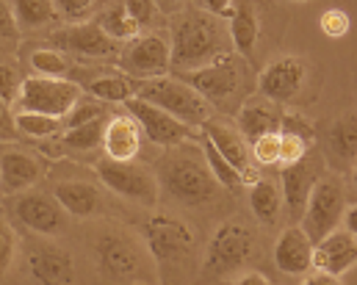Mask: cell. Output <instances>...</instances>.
<instances>
[{"mask_svg": "<svg viewBox=\"0 0 357 285\" xmlns=\"http://www.w3.org/2000/svg\"><path fill=\"white\" fill-rule=\"evenodd\" d=\"M169 45H172V72L199 70L230 53V36L222 28V20L197 8L180 6L169 14Z\"/></svg>", "mask_w": 357, "mask_h": 285, "instance_id": "1", "label": "cell"}, {"mask_svg": "<svg viewBox=\"0 0 357 285\" xmlns=\"http://www.w3.org/2000/svg\"><path fill=\"white\" fill-rule=\"evenodd\" d=\"M155 167H158L155 172L158 186L183 208H191V210L211 208L222 199V186L208 172L202 150H197V141L169 147Z\"/></svg>", "mask_w": 357, "mask_h": 285, "instance_id": "2", "label": "cell"}, {"mask_svg": "<svg viewBox=\"0 0 357 285\" xmlns=\"http://www.w3.org/2000/svg\"><path fill=\"white\" fill-rule=\"evenodd\" d=\"M142 238L155 263V272H161V283L180 285V277L185 280L197 263V236L183 219L155 213L150 222H144Z\"/></svg>", "mask_w": 357, "mask_h": 285, "instance_id": "3", "label": "cell"}, {"mask_svg": "<svg viewBox=\"0 0 357 285\" xmlns=\"http://www.w3.org/2000/svg\"><path fill=\"white\" fill-rule=\"evenodd\" d=\"M172 75L185 81L211 108H225V111L233 105H241L255 89L250 61L241 59L238 53H227L199 70L172 72Z\"/></svg>", "mask_w": 357, "mask_h": 285, "instance_id": "4", "label": "cell"}, {"mask_svg": "<svg viewBox=\"0 0 357 285\" xmlns=\"http://www.w3.org/2000/svg\"><path fill=\"white\" fill-rule=\"evenodd\" d=\"M97 269L105 285H136L155 280V263L142 241L128 230L108 227L94 241Z\"/></svg>", "mask_w": 357, "mask_h": 285, "instance_id": "5", "label": "cell"}, {"mask_svg": "<svg viewBox=\"0 0 357 285\" xmlns=\"http://www.w3.org/2000/svg\"><path fill=\"white\" fill-rule=\"evenodd\" d=\"M316 86H319L316 64L296 53L271 59L255 78L258 97L282 108H294L296 102H310V97L316 95Z\"/></svg>", "mask_w": 357, "mask_h": 285, "instance_id": "6", "label": "cell"}, {"mask_svg": "<svg viewBox=\"0 0 357 285\" xmlns=\"http://www.w3.org/2000/svg\"><path fill=\"white\" fill-rule=\"evenodd\" d=\"M255 258V230L244 219H227L222 222L205 252H202V277H227L244 269Z\"/></svg>", "mask_w": 357, "mask_h": 285, "instance_id": "7", "label": "cell"}, {"mask_svg": "<svg viewBox=\"0 0 357 285\" xmlns=\"http://www.w3.org/2000/svg\"><path fill=\"white\" fill-rule=\"evenodd\" d=\"M349 205V191H347V178L335 175V172H324L313 189L307 194L299 227L307 233V238L316 244L324 236H330L333 230H338L344 208Z\"/></svg>", "mask_w": 357, "mask_h": 285, "instance_id": "8", "label": "cell"}, {"mask_svg": "<svg viewBox=\"0 0 357 285\" xmlns=\"http://www.w3.org/2000/svg\"><path fill=\"white\" fill-rule=\"evenodd\" d=\"M136 97L144 100V102H153V105L164 108L167 114H172L175 119L191 125V128H199L213 114V108L197 95L185 81H180L178 75H172V72L164 75V78L139 81Z\"/></svg>", "mask_w": 357, "mask_h": 285, "instance_id": "9", "label": "cell"}, {"mask_svg": "<svg viewBox=\"0 0 357 285\" xmlns=\"http://www.w3.org/2000/svg\"><path fill=\"white\" fill-rule=\"evenodd\" d=\"M94 172L100 178V183L111 194L139 205V208H155L158 205V197H161V186H158V178L155 172L147 167V164H139V161H108V158H100L94 164Z\"/></svg>", "mask_w": 357, "mask_h": 285, "instance_id": "10", "label": "cell"}, {"mask_svg": "<svg viewBox=\"0 0 357 285\" xmlns=\"http://www.w3.org/2000/svg\"><path fill=\"white\" fill-rule=\"evenodd\" d=\"M119 72L136 78V81H150V78H164L172 72V45H169V31L167 28H153L122 45L116 56Z\"/></svg>", "mask_w": 357, "mask_h": 285, "instance_id": "11", "label": "cell"}, {"mask_svg": "<svg viewBox=\"0 0 357 285\" xmlns=\"http://www.w3.org/2000/svg\"><path fill=\"white\" fill-rule=\"evenodd\" d=\"M81 97H84L81 84H75L70 78L25 75L14 105H17V111H36V114H47V116L64 119Z\"/></svg>", "mask_w": 357, "mask_h": 285, "instance_id": "12", "label": "cell"}, {"mask_svg": "<svg viewBox=\"0 0 357 285\" xmlns=\"http://www.w3.org/2000/svg\"><path fill=\"white\" fill-rule=\"evenodd\" d=\"M8 213L39 238L61 236L70 224V216L56 202V197L42 194V191H22V194L8 197Z\"/></svg>", "mask_w": 357, "mask_h": 285, "instance_id": "13", "label": "cell"}, {"mask_svg": "<svg viewBox=\"0 0 357 285\" xmlns=\"http://www.w3.org/2000/svg\"><path fill=\"white\" fill-rule=\"evenodd\" d=\"M122 105H125V114H130L136 119V125L142 128V136L147 141L164 147V150L185 144V141H199V128H191V125L180 122L172 114H167L164 108H158L153 102H144L139 97H130Z\"/></svg>", "mask_w": 357, "mask_h": 285, "instance_id": "14", "label": "cell"}, {"mask_svg": "<svg viewBox=\"0 0 357 285\" xmlns=\"http://www.w3.org/2000/svg\"><path fill=\"white\" fill-rule=\"evenodd\" d=\"M316 144H321V158L333 164L335 175L349 178L355 175L357 158V116L355 108L344 111L335 119H327L321 128H316Z\"/></svg>", "mask_w": 357, "mask_h": 285, "instance_id": "15", "label": "cell"}, {"mask_svg": "<svg viewBox=\"0 0 357 285\" xmlns=\"http://www.w3.org/2000/svg\"><path fill=\"white\" fill-rule=\"evenodd\" d=\"M50 47L61 50L67 59H84V61H102V59H116L122 45L108 39L94 20L86 22H73L67 28H59L50 33Z\"/></svg>", "mask_w": 357, "mask_h": 285, "instance_id": "16", "label": "cell"}, {"mask_svg": "<svg viewBox=\"0 0 357 285\" xmlns=\"http://www.w3.org/2000/svg\"><path fill=\"white\" fill-rule=\"evenodd\" d=\"M199 133H202V139H208V141L219 150V155H225V158L238 169L244 186H252V183L261 178V169H258V167L252 164V158H250V141L241 136V130H238L230 119L211 114V116L199 125Z\"/></svg>", "mask_w": 357, "mask_h": 285, "instance_id": "17", "label": "cell"}, {"mask_svg": "<svg viewBox=\"0 0 357 285\" xmlns=\"http://www.w3.org/2000/svg\"><path fill=\"white\" fill-rule=\"evenodd\" d=\"M324 158L319 150H310L302 161L291 164V167H282L280 169V191H282V208L288 210L291 222H299L302 219V210H305V202H307V194L313 189V183L324 175Z\"/></svg>", "mask_w": 357, "mask_h": 285, "instance_id": "18", "label": "cell"}, {"mask_svg": "<svg viewBox=\"0 0 357 285\" xmlns=\"http://www.w3.org/2000/svg\"><path fill=\"white\" fill-rule=\"evenodd\" d=\"M25 266L36 285H73L75 283V261L73 255L50 241H31L25 247Z\"/></svg>", "mask_w": 357, "mask_h": 285, "instance_id": "19", "label": "cell"}, {"mask_svg": "<svg viewBox=\"0 0 357 285\" xmlns=\"http://www.w3.org/2000/svg\"><path fill=\"white\" fill-rule=\"evenodd\" d=\"M45 175H47V167L36 155L25 150H14V147L0 153V194L3 197H14V194L33 189Z\"/></svg>", "mask_w": 357, "mask_h": 285, "instance_id": "20", "label": "cell"}, {"mask_svg": "<svg viewBox=\"0 0 357 285\" xmlns=\"http://www.w3.org/2000/svg\"><path fill=\"white\" fill-rule=\"evenodd\" d=\"M271 258L282 275L305 277L313 272V241L307 238V233L299 224H291L277 236Z\"/></svg>", "mask_w": 357, "mask_h": 285, "instance_id": "21", "label": "cell"}, {"mask_svg": "<svg viewBox=\"0 0 357 285\" xmlns=\"http://www.w3.org/2000/svg\"><path fill=\"white\" fill-rule=\"evenodd\" d=\"M357 263V238L347 230H333L313 244V269L330 277H341Z\"/></svg>", "mask_w": 357, "mask_h": 285, "instance_id": "22", "label": "cell"}, {"mask_svg": "<svg viewBox=\"0 0 357 285\" xmlns=\"http://www.w3.org/2000/svg\"><path fill=\"white\" fill-rule=\"evenodd\" d=\"M142 128L130 114H111L102 130V144L100 150L105 153L108 161H136L142 153Z\"/></svg>", "mask_w": 357, "mask_h": 285, "instance_id": "23", "label": "cell"}, {"mask_svg": "<svg viewBox=\"0 0 357 285\" xmlns=\"http://www.w3.org/2000/svg\"><path fill=\"white\" fill-rule=\"evenodd\" d=\"M53 197L64 208V213L75 216V219H91V216L108 210L105 194L89 180H61V183H56Z\"/></svg>", "mask_w": 357, "mask_h": 285, "instance_id": "24", "label": "cell"}, {"mask_svg": "<svg viewBox=\"0 0 357 285\" xmlns=\"http://www.w3.org/2000/svg\"><path fill=\"white\" fill-rule=\"evenodd\" d=\"M227 36H230V47L250 61L261 42V20L252 0H236L233 14L227 17Z\"/></svg>", "mask_w": 357, "mask_h": 285, "instance_id": "25", "label": "cell"}, {"mask_svg": "<svg viewBox=\"0 0 357 285\" xmlns=\"http://www.w3.org/2000/svg\"><path fill=\"white\" fill-rule=\"evenodd\" d=\"M236 128L241 130V136L247 141H255L258 136L280 130V108L274 102H268L264 97H247L238 105V119Z\"/></svg>", "mask_w": 357, "mask_h": 285, "instance_id": "26", "label": "cell"}, {"mask_svg": "<svg viewBox=\"0 0 357 285\" xmlns=\"http://www.w3.org/2000/svg\"><path fill=\"white\" fill-rule=\"evenodd\" d=\"M81 89H84V95L94 97V100H100L105 105H122L125 100L136 97L139 81L125 75V72L100 70V72H94L91 81H81Z\"/></svg>", "mask_w": 357, "mask_h": 285, "instance_id": "27", "label": "cell"}, {"mask_svg": "<svg viewBox=\"0 0 357 285\" xmlns=\"http://www.w3.org/2000/svg\"><path fill=\"white\" fill-rule=\"evenodd\" d=\"M20 33H42L61 22L56 0H8Z\"/></svg>", "mask_w": 357, "mask_h": 285, "instance_id": "28", "label": "cell"}, {"mask_svg": "<svg viewBox=\"0 0 357 285\" xmlns=\"http://www.w3.org/2000/svg\"><path fill=\"white\" fill-rule=\"evenodd\" d=\"M250 189V210L252 216L268 227V224H277L280 216H282V191H280V180L277 178H258Z\"/></svg>", "mask_w": 357, "mask_h": 285, "instance_id": "29", "label": "cell"}, {"mask_svg": "<svg viewBox=\"0 0 357 285\" xmlns=\"http://www.w3.org/2000/svg\"><path fill=\"white\" fill-rule=\"evenodd\" d=\"M94 22H97V28H100L108 39H114V42H119V45H128L130 39H136V36L142 33L139 25L133 22V17L128 14V8L122 6V0L105 3V6L100 8V14L94 17Z\"/></svg>", "mask_w": 357, "mask_h": 285, "instance_id": "30", "label": "cell"}, {"mask_svg": "<svg viewBox=\"0 0 357 285\" xmlns=\"http://www.w3.org/2000/svg\"><path fill=\"white\" fill-rule=\"evenodd\" d=\"M108 116H111V114H108ZM108 116H100V119L86 122V125L61 130V133H59V147H61V153H78V155L97 153L100 144H102V130H105Z\"/></svg>", "mask_w": 357, "mask_h": 285, "instance_id": "31", "label": "cell"}, {"mask_svg": "<svg viewBox=\"0 0 357 285\" xmlns=\"http://www.w3.org/2000/svg\"><path fill=\"white\" fill-rule=\"evenodd\" d=\"M199 141H202V158H205V167H208V172L213 175V180L222 186V189L227 191H236V189H244V183H241V175H238V169L225 158V155H219V150L208 141V139H202V133H199Z\"/></svg>", "mask_w": 357, "mask_h": 285, "instance_id": "32", "label": "cell"}, {"mask_svg": "<svg viewBox=\"0 0 357 285\" xmlns=\"http://www.w3.org/2000/svg\"><path fill=\"white\" fill-rule=\"evenodd\" d=\"M28 67L33 75H42V78H67L73 72L70 59L56 47H33L28 53Z\"/></svg>", "mask_w": 357, "mask_h": 285, "instance_id": "33", "label": "cell"}, {"mask_svg": "<svg viewBox=\"0 0 357 285\" xmlns=\"http://www.w3.org/2000/svg\"><path fill=\"white\" fill-rule=\"evenodd\" d=\"M14 122H17V130L20 136H28V139H53L64 130V122L59 116H47V114H36V111H17L14 114Z\"/></svg>", "mask_w": 357, "mask_h": 285, "instance_id": "34", "label": "cell"}, {"mask_svg": "<svg viewBox=\"0 0 357 285\" xmlns=\"http://www.w3.org/2000/svg\"><path fill=\"white\" fill-rule=\"evenodd\" d=\"M250 158L255 167H280V130H271L250 141Z\"/></svg>", "mask_w": 357, "mask_h": 285, "instance_id": "35", "label": "cell"}, {"mask_svg": "<svg viewBox=\"0 0 357 285\" xmlns=\"http://www.w3.org/2000/svg\"><path fill=\"white\" fill-rule=\"evenodd\" d=\"M100 116H108V105H105V102H100V100H94V97L84 95L75 105H73V111H70L61 122H64V130H67V128L86 125V122L100 119Z\"/></svg>", "mask_w": 357, "mask_h": 285, "instance_id": "36", "label": "cell"}, {"mask_svg": "<svg viewBox=\"0 0 357 285\" xmlns=\"http://www.w3.org/2000/svg\"><path fill=\"white\" fill-rule=\"evenodd\" d=\"M17 249H20V241H17V230L11 227V222L0 213V283L8 277L14 261H17Z\"/></svg>", "mask_w": 357, "mask_h": 285, "instance_id": "37", "label": "cell"}, {"mask_svg": "<svg viewBox=\"0 0 357 285\" xmlns=\"http://www.w3.org/2000/svg\"><path fill=\"white\" fill-rule=\"evenodd\" d=\"M316 144L305 141L302 136L291 133V130H280V167H291L296 161H302Z\"/></svg>", "mask_w": 357, "mask_h": 285, "instance_id": "38", "label": "cell"}, {"mask_svg": "<svg viewBox=\"0 0 357 285\" xmlns=\"http://www.w3.org/2000/svg\"><path fill=\"white\" fill-rule=\"evenodd\" d=\"M20 25L11 14L8 0H0V56H8L20 47Z\"/></svg>", "mask_w": 357, "mask_h": 285, "instance_id": "39", "label": "cell"}, {"mask_svg": "<svg viewBox=\"0 0 357 285\" xmlns=\"http://www.w3.org/2000/svg\"><path fill=\"white\" fill-rule=\"evenodd\" d=\"M122 6L128 8V14L133 17V22L139 25L142 33L144 31H153L155 22H158V17H161L155 0H122Z\"/></svg>", "mask_w": 357, "mask_h": 285, "instance_id": "40", "label": "cell"}, {"mask_svg": "<svg viewBox=\"0 0 357 285\" xmlns=\"http://www.w3.org/2000/svg\"><path fill=\"white\" fill-rule=\"evenodd\" d=\"M22 81H25V75L14 61H0V100L3 102H8V105L17 102Z\"/></svg>", "mask_w": 357, "mask_h": 285, "instance_id": "41", "label": "cell"}, {"mask_svg": "<svg viewBox=\"0 0 357 285\" xmlns=\"http://www.w3.org/2000/svg\"><path fill=\"white\" fill-rule=\"evenodd\" d=\"M105 0H56V8L61 14V20H67L70 25L73 22H86L91 11L102 8Z\"/></svg>", "mask_w": 357, "mask_h": 285, "instance_id": "42", "label": "cell"}, {"mask_svg": "<svg viewBox=\"0 0 357 285\" xmlns=\"http://www.w3.org/2000/svg\"><path fill=\"white\" fill-rule=\"evenodd\" d=\"M319 28H321L324 36H330V39H341V36L349 33V28H352V17H349L344 8H327V11L321 14V20H319Z\"/></svg>", "mask_w": 357, "mask_h": 285, "instance_id": "43", "label": "cell"}, {"mask_svg": "<svg viewBox=\"0 0 357 285\" xmlns=\"http://www.w3.org/2000/svg\"><path fill=\"white\" fill-rule=\"evenodd\" d=\"M20 130H17V122H14V111L8 102L0 100V141H20Z\"/></svg>", "mask_w": 357, "mask_h": 285, "instance_id": "44", "label": "cell"}, {"mask_svg": "<svg viewBox=\"0 0 357 285\" xmlns=\"http://www.w3.org/2000/svg\"><path fill=\"white\" fill-rule=\"evenodd\" d=\"M233 6H236V0H197V8H202L219 20H227L233 14Z\"/></svg>", "mask_w": 357, "mask_h": 285, "instance_id": "45", "label": "cell"}, {"mask_svg": "<svg viewBox=\"0 0 357 285\" xmlns=\"http://www.w3.org/2000/svg\"><path fill=\"white\" fill-rule=\"evenodd\" d=\"M230 285H274V283L268 280L266 275H261V272H244V275H238Z\"/></svg>", "mask_w": 357, "mask_h": 285, "instance_id": "46", "label": "cell"}, {"mask_svg": "<svg viewBox=\"0 0 357 285\" xmlns=\"http://www.w3.org/2000/svg\"><path fill=\"white\" fill-rule=\"evenodd\" d=\"M341 222H344V230L347 233H352V236H357V205L355 199L344 208V216H341Z\"/></svg>", "mask_w": 357, "mask_h": 285, "instance_id": "47", "label": "cell"}, {"mask_svg": "<svg viewBox=\"0 0 357 285\" xmlns=\"http://www.w3.org/2000/svg\"><path fill=\"white\" fill-rule=\"evenodd\" d=\"M302 285H341V277H330V275L313 272L310 277H305V283Z\"/></svg>", "mask_w": 357, "mask_h": 285, "instance_id": "48", "label": "cell"}, {"mask_svg": "<svg viewBox=\"0 0 357 285\" xmlns=\"http://www.w3.org/2000/svg\"><path fill=\"white\" fill-rule=\"evenodd\" d=\"M155 6H158V11L164 14V17H169V14H175L180 6H185V0H155Z\"/></svg>", "mask_w": 357, "mask_h": 285, "instance_id": "49", "label": "cell"}, {"mask_svg": "<svg viewBox=\"0 0 357 285\" xmlns=\"http://www.w3.org/2000/svg\"><path fill=\"white\" fill-rule=\"evenodd\" d=\"M288 3H307V0H288Z\"/></svg>", "mask_w": 357, "mask_h": 285, "instance_id": "50", "label": "cell"}, {"mask_svg": "<svg viewBox=\"0 0 357 285\" xmlns=\"http://www.w3.org/2000/svg\"><path fill=\"white\" fill-rule=\"evenodd\" d=\"M161 285H169V283H161Z\"/></svg>", "mask_w": 357, "mask_h": 285, "instance_id": "51", "label": "cell"}]
</instances>
